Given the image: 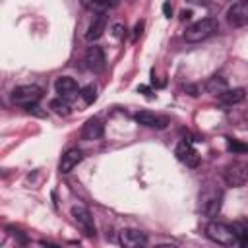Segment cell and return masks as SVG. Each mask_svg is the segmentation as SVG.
Listing matches in <instances>:
<instances>
[{
	"label": "cell",
	"instance_id": "obj_1",
	"mask_svg": "<svg viewBox=\"0 0 248 248\" xmlns=\"http://www.w3.org/2000/svg\"><path fill=\"white\" fill-rule=\"evenodd\" d=\"M205 232H207V236H209L213 242H217V244H221V246H236V244H240V242H238V234L234 232L232 225L219 223V221H211V223L207 225Z\"/></svg>",
	"mask_w": 248,
	"mask_h": 248
},
{
	"label": "cell",
	"instance_id": "obj_2",
	"mask_svg": "<svg viewBox=\"0 0 248 248\" xmlns=\"http://www.w3.org/2000/svg\"><path fill=\"white\" fill-rule=\"evenodd\" d=\"M219 23L215 17H203L196 23H192L190 27H186L184 31V39L188 43H200V41H205L207 37H211L215 31H217Z\"/></svg>",
	"mask_w": 248,
	"mask_h": 248
},
{
	"label": "cell",
	"instance_id": "obj_3",
	"mask_svg": "<svg viewBox=\"0 0 248 248\" xmlns=\"http://www.w3.org/2000/svg\"><path fill=\"white\" fill-rule=\"evenodd\" d=\"M43 97V89L39 85H19L12 91V103L19 105V107H33L41 101Z\"/></svg>",
	"mask_w": 248,
	"mask_h": 248
},
{
	"label": "cell",
	"instance_id": "obj_4",
	"mask_svg": "<svg viewBox=\"0 0 248 248\" xmlns=\"http://www.w3.org/2000/svg\"><path fill=\"white\" fill-rule=\"evenodd\" d=\"M223 205V194L217 188H207L200 198V209L207 219H213L219 215Z\"/></svg>",
	"mask_w": 248,
	"mask_h": 248
},
{
	"label": "cell",
	"instance_id": "obj_5",
	"mask_svg": "<svg viewBox=\"0 0 248 248\" xmlns=\"http://www.w3.org/2000/svg\"><path fill=\"white\" fill-rule=\"evenodd\" d=\"M223 178L229 186L240 188L248 182V165L246 163H231L223 170Z\"/></svg>",
	"mask_w": 248,
	"mask_h": 248
},
{
	"label": "cell",
	"instance_id": "obj_6",
	"mask_svg": "<svg viewBox=\"0 0 248 248\" xmlns=\"http://www.w3.org/2000/svg\"><path fill=\"white\" fill-rule=\"evenodd\" d=\"M72 217H74V223L78 225V229H79L85 236H95L97 229H95L93 217H91V213H89L87 207H83V205H74V207H72Z\"/></svg>",
	"mask_w": 248,
	"mask_h": 248
},
{
	"label": "cell",
	"instance_id": "obj_7",
	"mask_svg": "<svg viewBox=\"0 0 248 248\" xmlns=\"http://www.w3.org/2000/svg\"><path fill=\"white\" fill-rule=\"evenodd\" d=\"M174 155H176V159H178L180 163H184V165L190 167V169H196V167L200 165V153L196 151V147L192 145L190 140H182V141L176 145Z\"/></svg>",
	"mask_w": 248,
	"mask_h": 248
},
{
	"label": "cell",
	"instance_id": "obj_8",
	"mask_svg": "<svg viewBox=\"0 0 248 248\" xmlns=\"http://www.w3.org/2000/svg\"><path fill=\"white\" fill-rule=\"evenodd\" d=\"M227 21L232 27H242L248 23V0H236L227 10Z\"/></svg>",
	"mask_w": 248,
	"mask_h": 248
},
{
	"label": "cell",
	"instance_id": "obj_9",
	"mask_svg": "<svg viewBox=\"0 0 248 248\" xmlns=\"http://www.w3.org/2000/svg\"><path fill=\"white\" fill-rule=\"evenodd\" d=\"M118 242L124 248H140V246L147 244V236L141 231H136V229H122L118 232Z\"/></svg>",
	"mask_w": 248,
	"mask_h": 248
},
{
	"label": "cell",
	"instance_id": "obj_10",
	"mask_svg": "<svg viewBox=\"0 0 248 248\" xmlns=\"http://www.w3.org/2000/svg\"><path fill=\"white\" fill-rule=\"evenodd\" d=\"M83 62H85V68L91 70V72H103L105 70V52L101 46L93 45L87 48L85 56H83Z\"/></svg>",
	"mask_w": 248,
	"mask_h": 248
},
{
	"label": "cell",
	"instance_id": "obj_11",
	"mask_svg": "<svg viewBox=\"0 0 248 248\" xmlns=\"http://www.w3.org/2000/svg\"><path fill=\"white\" fill-rule=\"evenodd\" d=\"M134 118H136V122H138L140 126H145V128L163 130V128H167V124H169V120H167L165 116H159V114L149 112V110H140V112L134 114Z\"/></svg>",
	"mask_w": 248,
	"mask_h": 248
},
{
	"label": "cell",
	"instance_id": "obj_12",
	"mask_svg": "<svg viewBox=\"0 0 248 248\" xmlns=\"http://www.w3.org/2000/svg\"><path fill=\"white\" fill-rule=\"evenodd\" d=\"M81 159H83V153H81V149H78V147H72V149H68L64 155H62V159H60V165H58V169H60V172L62 174H68V172H72L79 163H81Z\"/></svg>",
	"mask_w": 248,
	"mask_h": 248
},
{
	"label": "cell",
	"instance_id": "obj_13",
	"mask_svg": "<svg viewBox=\"0 0 248 248\" xmlns=\"http://www.w3.org/2000/svg\"><path fill=\"white\" fill-rule=\"evenodd\" d=\"M105 29H107V14H95L91 23H89V27H87L85 39L87 41H97V39L103 37Z\"/></svg>",
	"mask_w": 248,
	"mask_h": 248
},
{
	"label": "cell",
	"instance_id": "obj_14",
	"mask_svg": "<svg viewBox=\"0 0 248 248\" xmlns=\"http://www.w3.org/2000/svg\"><path fill=\"white\" fill-rule=\"evenodd\" d=\"M244 97H246V89H242V87H232V89H225V91H221L219 95H217V101L221 103V105H225V107H232V105H238L240 101H244Z\"/></svg>",
	"mask_w": 248,
	"mask_h": 248
},
{
	"label": "cell",
	"instance_id": "obj_15",
	"mask_svg": "<svg viewBox=\"0 0 248 248\" xmlns=\"http://www.w3.org/2000/svg\"><path fill=\"white\" fill-rule=\"evenodd\" d=\"M54 89H56V93L60 95V97H72V95H76L79 89H78V81L74 79V78H70V76H62V78H58L56 81H54Z\"/></svg>",
	"mask_w": 248,
	"mask_h": 248
},
{
	"label": "cell",
	"instance_id": "obj_16",
	"mask_svg": "<svg viewBox=\"0 0 248 248\" xmlns=\"http://www.w3.org/2000/svg\"><path fill=\"white\" fill-rule=\"evenodd\" d=\"M103 134H105V126L99 118H89L81 128V138L83 140H99Z\"/></svg>",
	"mask_w": 248,
	"mask_h": 248
},
{
	"label": "cell",
	"instance_id": "obj_17",
	"mask_svg": "<svg viewBox=\"0 0 248 248\" xmlns=\"http://www.w3.org/2000/svg\"><path fill=\"white\" fill-rule=\"evenodd\" d=\"M81 6L93 14H107V10L118 6L120 0H79Z\"/></svg>",
	"mask_w": 248,
	"mask_h": 248
},
{
	"label": "cell",
	"instance_id": "obj_18",
	"mask_svg": "<svg viewBox=\"0 0 248 248\" xmlns=\"http://www.w3.org/2000/svg\"><path fill=\"white\" fill-rule=\"evenodd\" d=\"M227 87H229V83H227V79H225L223 76H211V78L207 79V83H205V91L211 93V95H219V93L225 91Z\"/></svg>",
	"mask_w": 248,
	"mask_h": 248
},
{
	"label": "cell",
	"instance_id": "obj_19",
	"mask_svg": "<svg viewBox=\"0 0 248 248\" xmlns=\"http://www.w3.org/2000/svg\"><path fill=\"white\" fill-rule=\"evenodd\" d=\"M50 108H52V112H56L58 116H68V114L72 112V107H70V103L66 101V97L52 99V101H50Z\"/></svg>",
	"mask_w": 248,
	"mask_h": 248
},
{
	"label": "cell",
	"instance_id": "obj_20",
	"mask_svg": "<svg viewBox=\"0 0 248 248\" xmlns=\"http://www.w3.org/2000/svg\"><path fill=\"white\" fill-rule=\"evenodd\" d=\"M232 229H234V232L238 234V242L242 244V246H248V221H234L232 223Z\"/></svg>",
	"mask_w": 248,
	"mask_h": 248
},
{
	"label": "cell",
	"instance_id": "obj_21",
	"mask_svg": "<svg viewBox=\"0 0 248 248\" xmlns=\"http://www.w3.org/2000/svg\"><path fill=\"white\" fill-rule=\"evenodd\" d=\"M79 95L85 105H91L97 99V89H95V85H85L83 89H79Z\"/></svg>",
	"mask_w": 248,
	"mask_h": 248
},
{
	"label": "cell",
	"instance_id": "obj_22",
	"mask_svg": "<svg viewBox=\"0 0 248 248\" xmlns=\"http://www.w3.org/2000/svg\"><path fill=\"white\" fill-rule=\"evenodd\" d=\"M227 147H229L232 153H248V143H242V141L232 140V138L227 140Z\"/></svg>",
	"mask_w": 248,
	"mask_h": 248
},
{
	"label": "cell",
	"instance_id": "obj_23",
	"mask_svg": "<svg viewBox=\"0 0 248 248\" xmlns=\"http://www.w3.org/2000/svg\"><path fill=\"white\" fill-rule=\"evenodd\" d=\"M112 35H114V39H124L126 27H124L122 23H114V25H112Z\"/></svg>",
	"mask_w": 248,
	"mask_h": 248
},
{
	"label": "cell",
	"instance_id": "obj_24",
	"mask_svg": "<svg viewBox=\"0 0 248 248\" xmlns=\"http://www.w3.org/2000/svg\"><path fill=\"white\" fill-rule=\"evenodd\" d=\"M163 14H165V17H170L172 8H170V4H169V2H165V4H163Z\"/></svg>",
	"mask_w": 248,
	"mask_h": 248
},
{
	"label": "cell",
	"instance_id": "obj_25",
	"mask_svg": "<svg viewBox=\"0 0 248 248\" xmlns=\"http://www.w3.org/2000/svg\"><path fill=\"white\" fill-rule=\"evenodd\" d=\"M141 29H143V21L136 23V29H134V39H138V37L141 35Z\"/></svg>",
	"mask_w": 248,
	"mask_h": 248
},
{
	"label": "cell",
	"instance_id": "obj_26",
	"mask_svg": "<svg viewBox=\"0 0 248 248\" xmlns=\"http://www.w3.org/2000/svg\"><path fill=\"white\" fill-rule=\"evenodd\" d=\"M138 91H141V93H145L147 97L151 95V91H149V87H145V85H140V87H138Z\"/></svg>",
	"mask_w": 248,
	"mask_h": 248
},
{
	"label": "cell",
	"instance_id": "obj_27",
	"mask_svg": "<svg viewBox=\"0 0 248 248\" xmlns=\"http://www.w3.org/2000/svg\"><path fill=\"white\" fill-rule=\"evenodd\" d=\"M246 165H248V163H246Z\"/></svg>",
	"mask_w": 248,
	"mask_h": 248
}]
</instances>
